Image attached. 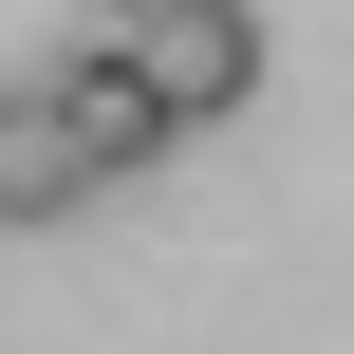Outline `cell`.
Listing matches in <instances>:
<instances>
[{"label": "cell", "mask_w": 354, "mask_h": 354, "mask_svg": "<svg viewBox=\"0 0 354 354\" xmlns=\"http://www.w3.org/2000/svg\"><path fill=\"white\" fill-rule=\"evenodd\" d=\"M131 75L168 93V131H224L261 93V19L243 0H168V19H131Z\"/></svg>", "instance_id": "obj_1"}, {"label": "cell", "mask_w": 354, "mask_h": 354, "mask_svg": "<svg viewBox=\"0 0 354 354\" xmlns=\"http://www.w3.org/2000/svg\"><path fill=\"white\" fill-rule=\"evenodd\" d=\"M93 205V149L56 131V93H0V224H75Z\"/></svg>", "instance_id": "obj_3"}, {"label": "cell", "mask_w": 354, "mask_h": 354, "mask_svg": "<svg viewBox=\"0 0 354 354\" xmlns=\"http://www.w3.org/2000/svg\"><path fill=\"white\" fill-rule=\"evenodd\" d=\"M93 19H112V37H131V19H168V0H93Z\"/></svg>", "instance_id": "obj_4"}, {"label": "cell", "mask_w": 354, "mask_h": 354, "mask_svg": "<svg viewBox=\"0 0 354 354\" xmlns=\"http://www.w3.org/2000/svg\"><path fill=\"white\" fill-rule=\"evenodd\" d=\"M37 93H56V131L93 149V187H131V168H168V93L131 75V37H93V56H56Z\"/></svg>", "instance_id": "obj_2"}]
</instances>
